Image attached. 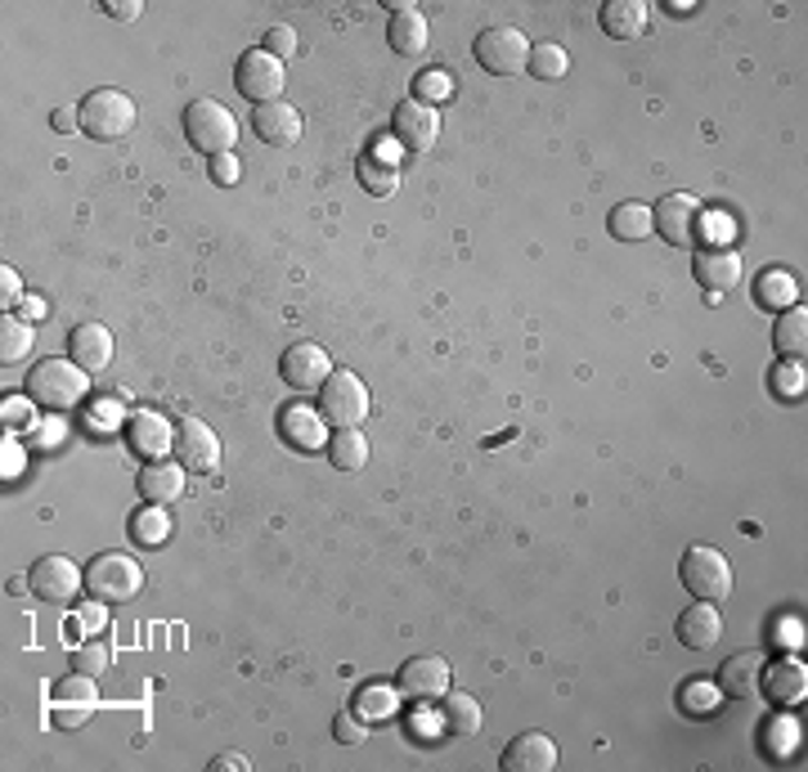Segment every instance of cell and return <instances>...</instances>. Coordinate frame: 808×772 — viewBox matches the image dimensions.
Wrapping results in <instances>:
<instances>
[{
    "label": "cell",
    "mask_w": 808,
    "mask_h": 772,
    "mask_svg": "<svg viewBox=\"0 0 808 772\" xmlns=\"http://www.w3.org/2000/svg\"><path fill=\"white\" fill-rule=\"evenodd\" d=\"M77 118H81V136H90L99 144H112V140H127L136 131L140 113H136V99L127 90L99 86L77 103Z\"/></svg>",
    "instance_id": "cell-1"
},
{
    "label": "cell",
    "mask_w": 808,
    "mask_h": 772,
    "mask_svg": "<svg viewBox=\"0 0 808 772\" xmlns=\"http://www.w3.org/2000/svg\"><path fill=\"white\" fill-rule=\"evenodd\" d=\"M90 382H86V369L77 360H46L28 373V400L50 409V413H63V409H77L86 400Z\"/></svg>",
    "instance_id": "cell-2"
},
{
    "label": "cell",
    "mask_w": 808,
    "mask_h": 772,
    "mask_svg": "<svg viewBox=\"0 0 808 772\" xmlns=\"http://www.w3.org/2000/svg\"><path fill=\"white\" fill-rule=\"evenodd\" d=\"M180 122H184V136H189V144H193L198 153H207V158L235 153L239 122H235V113H229L220 99H193V103L184 108Z\"/></svg>",
    "instance_id": "cell-3"
},
{
    "label": "cell",
    "mask_w": 808,
    "mask_h": 772,
    "mask_svg": "<svg viewBox=\"0 0 808 772\" xmlns=\"http://www.w3.org/2000/svg\"><path fill=\"white\" fill-rule=\"evenodd\" d=\"M678 580H682V589L697 602H724L732 593V567H728V558L719 553V548H710V543L687 548L682 562H678Z\"/></svg>",
    "instance_id": "cell-4"
},
{
    "label": "cell",
    "mask_w": 808,
    "mask_h": 772,
    "mask_svg": "<svg viewBox=\"0 0 808 772\" xmlns=\"http://www.w3.org/2000/svg\"><path fill=\"white\" fill-rule=\"evenodd\" d=\"M651 230L669 248H687V252L701 248V239H706V207H701V198H691V193L660 198L656 211H651Z\"/></svg>",
    "instance_id": "cell-5"
},
{
    "label": "cell",
    "mask_w": 808,
    "mask_h": 772,
    "mask_svg": "<svg viewBox=\"0 0 808 772\" xmlns=\"http://www.w3.org/2000/svg\"><path fill=\"white\" fill-rule=\"evenodd\" d=\"M144 589V571L136 558H122V553H99L90 567H86V593L103 606L112 602H131L136 593Z\"/></svg>",
    "instance_id": "cell-6"
},
{
    "label": "cell",
    "mask_w": 808,
    "mask_h": 772,
    "mask_svg": "<svg viewBox=\"0 0 808 772\" xmlns=\"http://www.w3.org/2000/svg\"><path fill=\"white\" fill-rule=\"evenodd\" d=\"M319 413L341 427H360L369 418V387L351 369H332V378L319 387Z\"/></svg>",
    "instance_id": "cell-7"
},
{
    "label": "cell",
    "mask_w": 808,
    "mask_h": 772,
    "mask_svg": "<svg viewBox=\"0 0 808 772\" xmlns=\"http://www.w3.org/2000/svg\"><path fill=\"white\" fill-rule=\"evenodd\" d=\"M283 81H288L283 59H275L266 46L248 50V54L239 59V68H235V86H239V94H243V99H252L257 108H261V103H275V99L283 94Z\"/></svg>",
    "instance_id": "cell-8"
},
{
    "label": "cell",
    "mask_w": 808,
    "mask_h": 772,
    "mask_svg": "<svg viewBox=\"0 0 808 772\" xmlns=\"http://www.w3.org/2000/svg\"><path fill=\"white\" fill-rule=\"evenodd\" d=\"M526 59H530V41L521 28H486L477 37V63L490 77H517L526 72Z\"/></svg>",
    "instance_id": "cell-9"
},
{
    "label": "cell",
    "mask_w": 808,
    "mask_h": 772,
    "mask_svg": "<svg viewBox=\"0 0 808 772\" xmlns=\"http://www.w3.org/2000/svg\"><path fill=\"white\" fill-rule=\"evenodd\" d=\"M391 131H396V144L409 149V153H427L440 136V113L431 103H418V99H405L396 103L391 113Z\"/></svg>",
    "instance_id": "cell-10"
},
{
    "label": "cell",
    "mask_w": 808,
    "mask_h": 772,
    "mask_svg": "<svg viewBox=\"0 0 808 772\" xmlns=\"http://www.w3.org/2000/svg\"><path fill=\"white\" fill-rule=\"evenodd\" d=\"M32 593L41 598V602H54V606H63V602H72L81 589H86V571L77 567V562H68V558H41L37 567H32Z\"/></svg>",
    "instance_id": "cell-11"
},
{
    "label": "cell",
    "mask_w": 808,
    "mask_h": 772,
    "mask_svg": "<svg viewBox=\"0 0 808 772\" xmlns=\"http://www.w3.org/2000/svg\"><path fill=\"white\" fill-rule=\"evenodd\" d=\"M176 459L184 463V472H198V477L216 472V463H220V440H216V431L202 418H184L176 427Z\"/></svg>",
    "instance_id": "cell-12"
},
{
    "label": "cell",
    "mask_w": 808,
    "mask_h": 772,
    "mask_svg": "<svg viewBox=\"0 0 808 772\" xmlns=\"http://www.w3.org/2000/svg\"><path fill=\"white\" fill-rule=\"evenodd\" d=\"M279 373H283V382H288V387H297V391H319V387L332 378V360H328V351H323V347H315V342H297V347H288V351H283Z\"/></svg>",
    "instance_id": "cell-13"
},
{
    "label": "cell",
    "mask_w": 808,
    "mask_h": 772,
    "mask_svg": "<svg viewBox=\"0 0 808 772\" xmlns=\"http://www.w3.org/2000/svg\"><path fill=\"white\" fill-rule=\"evenodd\" d=\"M396 683H400V692L409 701H440L449 692V665L440 655H413V660H405V665H400Z\"/></svg>",
    "instance_id": "cell-14"
},
{
    "label": "cell",
    "mask_w": 808,
    "mask_h": 772,
    "mask_svg": "<svg viewBox=\"0 0 808 772\" xmlns=\"http://www.w3.org/2000/svg\"><path fill=\"white\" fill-rule=\"evenodd\" d=\"M691 270H697L701 288L710 297L732 292L741 283V252L737 248H697V261H691Z\"/></svg>",
    "instance_id": "cell-15"
},
{
    "label": "cell",
    "mask_w": 808,
    "mask_h": 772,
    "mask_svg": "<svg viewBox=\"0 0 808 772\" xmlns=\"http://www.w3.org/2000/svg\"><path fill=\"white\" fill-rule=\"evenodd\" d=\"M759 692H764L777 710H795V705L808 696V670L799 665V660H777V665H764Z\"/></svg>",
    "instance_id": "cell-16"
},
{
    "label": "cell",
    "mask_w": 808,
    "mask_h": 772,
    "mask_svg": "<svg viewBox=\"0 0 808 772\" xmlns=\"http://www.w3.org/2000/svg\"><path fill=\"white\" fill-rule=\"evenodd\" d=\"M503 772H552L557 768V741L548 732H521L503 759H499Z\"/></svg>",
    "instance_id": "cell-17"
},
{
    "label": "cell",
    "mask_w": 808,
    "mask_h": 772,
    "mask_svg": "<svg viewBox=\"0 0 808 772\" xmlns=\"http://www.w3.org/2000/svg\"><path fill=\"white\" fill-rule=\"evenodd\" d=\"M759 679H764V651H737L728 665L719 670V692H728L732 701H755L759 696Z\"/></svg>",
    "instance_id": "cell-18"
},
{
    "label": "cell",
    "mask_w": 808,
    "mask_h": 772,
    "mask_svg": "<svg viewBox=\"0 0 808 772\" xmlns=\"http://www.w3.org/2000/svg\"><path fill=\"white\" fill-rule=\"evenodd\" d=\"M724 633V615L715 602H691L682 615H678V642L691 646V651H710Z\"/></svg>",
    "instance_id": "cell-19"
},
{
    "label": "cell",
    "mask_w": 808,
    "mask_h": 772,
    "mask_svg": "<svg viewBox=\"0 0 808 772\" xmlns=\"http://www.w3.org/2000/svg\"><path fill=\"white\" fill-rule=\"evenodd\" d=\"M252 127H257V136H261L266 144L288 149V144H297V136H301V113H297L292 103L275 99V103H261V108H257V113H252Z\"/></svg>",
    "instance_id": "cell-20"
},
{
    "label": "cell",
    "mask_w": 808,
    "mask_h": 772,
    "mask_svg": "<svg viewBox=\"0 0 808 772\" xmlns=\"http://www.w3.org/2000/svg\"><path fill=\"white\" fill-rule=\"evenodd\" d=\"M68 351H72V360L86 373H99L112 360V333H108L103 323H77L72 333H68Z\"/></svg>",
    "instance_id": "cell-21"
},
{
    "label": "cell",
    "mask_w": 808,
    "mask_h": 772,
    "mask_svg": "<svg viewBox=\"0 0 808 772\" xmlns=\"http://www.w3.org/2000/svg\"><path fill=\"white\" fill-rule=\"evenodd\" d=\"M140 494H144V503H171V499H180L184 494V463L176 459H153V463H144L140 468Z\"/></svg>",
    "instance_id": "cell-22"
},
{
    "label": "cell",
    "mask_w": 808,
    "mask_h": 772,
    "mask_svg": "<svg viewBox=\"0 0 808 772\" xmlns=\"http://www.w3.org/2000/svg\"><path fill=\"white\" fill-rule=\"evenodd\" d=\"M127 445H131V454H140V459H162L167 454V445H176V435H171V427H167V418H158V413H136V418H127Z\"/></svg>",
    "instance_id": "cell-23"
},
{
    "label": "cell",
    "mask_w": 808,
    "mask_h": 772,
    "mask_svg": "<svg viewBox=\"0 0 808 772\" xmlns=\"http://www.w3.org/2000/svg\"><path fill=\"white\" fill-rule=\"evenodd\" d=\"M387 41H391V50H396V54L418 59V54L427 50V41H431V28H427V19H422L413 6H391Z\"/></svg>",
    "instance_id": "cell-24"
},
{
    "label": "cell",
    "mask_w": 808,
    "mask_h": 772,
    "mask_svg": "<svg viewBox=\"0 0 808 772\" xmlns=\"http://www.w3.org/2000/svg\"><path fill=\"white\" fill-rule=\"evenodd\" d=\"M598 23L611 41H638L647 32V6L642 0H607Z\"/></svg>",
    "instance_id": "cell-25"
},
{
    "label": "cell",
    "mask_w": 808,
    "mask_h": 772,
    "mask_svg": "<svg viewBox=\"0 0 808 772\" xmlns=\"http://www.w3.org/2000/svg\"><path fill=\"white\" fill-rule=\"evenodd\" d=\"M772 347L781 360H804L808 351V310L804 305H786L772 323Z\"/></svg>",
    "instance_id": "cell-26"
},
{
    "label": "cell",
    "mask_w": 808,
    "mask_h": 772,
    "mask_svg": "<svg viewBox=\"0 0 808 772\" xmlns=\"http://www.w3.org/2000/svg\"><path fill=\"white\" fill-rule=\"evenodd\" d=\"M440 723H445V732H453V736H472V732H481L486 714H481L477 696H468V692H445V696H440Z\"/></svg>",
    "instance_id": "cell-27"
},
{
    "label": "cell",
    "mask_w": 808,
    "mask_h": 772,
    "mask_svg": "<svg viewBox=\"0 0 808 772\" xmlns=\"http://www.w3.org/2000/svg\"><path fill=\"white\" fill-rule=\"evenodd\" d=\"M607 230H611L620 243H642V239L651 234V207H647V202H620V207H611Z\"/></svg>",
    "instance_id": "cell-28"
},
{
    "label": "cell",
    "mask_w": 808,
    "mask_h": 772,
    "mask_svg": "<svg viewBox=\"0 0 808 772\" xmlns=\"http://www.w3.org/2000/svg\"><path fill=\"white\" fill-rule=\"evenodd\" d=\"M328 459H332V468H341V472H360L365 459H369V440H365L356 427H341V431L332 435V445H328Z\"/></svg>",
    "instance_id": "cell-29"
},
{
    "label": "cell",
    "mask_w": 808,
    "mask_h": 772,
    "mask_svg": "<svg viewBox=\"0 0 808 772\" xmlns=\"http://www.w3.org/2000/svg\"><path fill=\"white\" fill-rule=\"evenodd\" d=\"M360 184H365L373 198H391L396 184H400V171H396V162H391L387 153H365V158H360Z\"/></svg>",
    "instance_id": "cell-30"
},
{
    "label": "cell",
    "mask_w": 808,
    "mask_h": 772,
    "mask_svg": "<svg viewBox=\"0 0 808 772\" xmlns=\"http://www.w3.org/2000/svg\"><path fill=\"white\" fill-rule=\"evenodd\" d=\"M795 297H799V279L786 274V270H768L755 283V301L768 305V310H786V305H795Z\"/></svg>",
    "instance_id": "cell-31"
},
{
    "label": "cell",
    "mask_w": 808,
    "mask_h": 772,
    "mask_svg": "<svg viewBox=\"0 0 808 772\" xmlns=\"http://www.w3.org/2000/svg\"><path fill=\"white\" fill-rule=\"evenodd\" d=\"M526 72H530V77H539V81H561V77L570 72V54H566L561 46H552V41H543V46H530Z\"/></svg>",
    "instance_id": "cell-32"
},
{
    "label": "cell",
    "mask_w": 808,
    "mask_h": 772,
    "mask_svg": "<svg viewBox=\"0 0 808 772\" xmlns=\"http://www.w3.org/2000/svg\"><path fill=\"white\" fill-rule=\"evenodd\" d=\"M283 435L297 440V445H306V450H315L319 440H323L319 413H315V409H301V404H288V409H283Z\"/></svg>",
    "instance_id": "cell-33"
},
{
    "label": "cell",
    "mask_w": 808,
    "mask_h": 772,
    "mask_svg": "<svg viewBox=\"0 0 808 772\" xmlns=\"http://www.w3.org/2000/svg\"><path fill=\"white\" fill-rule=\"evenodd\" d=\"M28 351H32V328H28V319L6 314V319H0V360L14 364V360H23Z\"/></svg>",
    "instance_id": "cell-34"
},
{
    "label": "cell",
    "mask_w": 808,
    "mask_h": 772,
    "mask_svg": "<svg viewBox=\"0 0 808 772\" xmlns=\"http://www.w3.org/2000/svg\"><path fill=\"white\" fill-rule=\"evenodd\" d=\"M131 539H136L140 548H158V543H167V539H171V521H167V512H162L158 503H149L144 512H136V521H131Z\"/></svg>",
    "instance_id": "cell-35"
},
{
    "label": "cell",
    "mask_w": 808,
    "mask_h": 772,
    "mask_svg": "<svg viewBox=\"0 0 808 772\" xmlns=\"http://www.w3.org/2000/svg\"><path fill=\"white\" fill-rule=\"evenodd\" d=\"M772 391H777L781 400H799V395L808 391V373H804V360H781V364L772 369Z\"/></svg>",
    "instance_id": "cell-36"
},
{
    "label": "cell",
    "mask_w": 808,
    "mask_h": 772,
    "mask_svg": "<svg viewBox=\"0 0 808 772\" xmlns=\"http://www.w3.org/2000/svg\"><path fill=\"white\" fill-rule=\"evenodd\" d=\"M356 714L369 719V723L391 719V714H396V692H391V688H365V692L356 696Z\"/></svg>",
    "instance_id": "cell-37"
},
{
    "label": "cell",
    "mask_w": 808,
    "mask_h": 772,
    "mask_svg": "<svg viewBox=\"0 0 808 772\" xmlns=\"http://www.w3.org/2000/svg\"><path fill=\"white\" fill-rule=\"evenodd\" d=\"M108 646L103 642H86V646H77L72 651V674H90V679H99L103 670H108Z\"/></svg>",
    "instance_id": "cell-38"
},
{
    "label": "cell",
    "mask_w": 808,
    "mask_h": 772,
    "mask_svg": "<svg viewBox=\"0 0 808 772\" xmlns=\"http://www.w3.org/2000/svg\"><path fill=\"white\" fill-rule=\"evenodd\" d=\"M332 736H337L341 745H369V719H360L356 710H341V714L332 719Z\"/></svg>",
    "instance_id": "cell-39"
},
{
    "label": "cell",
    "mask_w": 808,
    "mask_h": 772,
    "mask_svg": "<svg viewBox=\"0 0 808 772\" xmlns=\"http://www.w3.org/2000/svg\"><path fill=\"white\" fill-rule=\"evenodd\" d=\"M90 714H94V701H54V728H81V723H90Z\"/></svg>",
    "instance_id": "cell-40"
},
{
    "label": "cell",
    "mask_w": 808,
    "mask_h": 772,
    "mask_svg": "<svg viewBox=\"0 0 808 772\" xmlns=\"http://www.w3.org/2000/svg\"><path fill=\"white\" fill-rule=\"evenodd\" d=\"M715 705H719V692H715L710 683H691V688H682V710H687V714H715Z\"/></svg>",
    "instance_id": "cell-41"
},
{
    "label": "cell",
    "mask_w": 808,
    "mask_h": 772,
    "mask_svg": "<svg viewBox=\"0 0 808 772\" xmlns=\"http://www.w3.org/2000/svg\"><path fill=\"white\" fill-rule=\"evenodd\" d=\"M413 94H418V103H422V99L436 103V99H449V94H453V81H449V72H422V77L413 81Z\"/></svg>",
    "instance_id": "cell-42"
},
{
    "label": "cell",
    "mask_w": 808,
    "mask_h": 772,
    "mask_svg": "<svg viewBox=\"0 0 808 772\" xmlns=\"http://www.w3.org/2000/svg\"><path fill=\"white\" fill-rule=\"evenodd\" d=\"M266 50H270L275 59H288V54H297V32H292L288 23H275V28L266 32Z\"/></svg>",
    "instance_id": "cell-43"
},
{
    "label": "cell",
    "mask_w": 808,
    "mask_h": 772,
    "mask_svg": "<svg viewBox=\"0 0 808 772\" xmlns=\"http://www.w3.org/2000/svg\"><path fill=\"white\" fill-rule=\"evenodd\" d=\"M54 696L59 701H94V679L90 674H72V679H63L54 688Z\"/></svg>",
    "instance_id": "cell-44"
},
{
    "label": "cell",
    "mask_w": 808,
    "mask_h": 772,
    "mask_svg": "<svg viewBox=\"0 0 808 772\" xmlns=\"http://www.w3.org/2000/svg\"><path fill=\"white\" fill-rule=\"evenodd\" d=\"M103 620H108V606L90 598V602H81V606H77V620H72V624H77L81 633H94V629H103Z\"/></svg>",
    "instance_id": "cell-45"
},
{
    "label": "cell",
    "mask_w": 808,
    "mask_h": 772,
    "mask_svg": "<svg viewBox=\"0 0 808 772\" xmlns=\"http://www.w3.org/2000/svg\"><path fill=\"white\" fill-rule=\"evenodd\" d=\"M239 176H243V167H239V158H235V153L211 158V180H216V184H239Z\"/></svg>",
    "instance_id": "cell-46"
},
{
    "label": "cell",
    "mask_w": 808,
    "mask_h": 772,
    "mask_svg": "<svg viewBox=\"0 0 808 772\" xmlns=\"http://www.w3.org/2000/svg\"><path fill=\"white\" fill-rule=\"evenodd\" d=\"M23 297V283H19V270H10V265H0V305H6V314H10V305Z\"/></svg>",
    "instance_id": "cell-47"
},
{
    "label": "cell",
    "mask_w": 808,
    "mask_h": 772,
    "mask_svg": "<svg viewBox=\"0 0 808 772\" xmlns=\"http://www.w3.org/2000/svg\"><path fill=\"white\" fill-rule=\"evenodd\" d=\"M103 14L118 19V23H131V19H140V0H108Z\"/></svg>",
    "instance_id": "cell-48"
},
{
    "label": "cell",
    "mask_w": 808,
    "mask_h": 772,
    "mask_svg": "<svg viewBox=\"0 0 808 772\" xmlns=\"http://www.w3.org/2000/svg\"><path fill=\"white\" fill-rule=\"evenodd\" d=\"M54 131L59 136H81V118H77V108H54Z\"/></svg>",
    "instance_id": "cell-49"
},
{
    "label": "cell",
    "mask_w": 808,
    "mask_h": 772,
    "mask_svg": "<svg viewBox=\"0 0 808 772\" xmlns=\"http://www.w3.org/2000/svg\"><path fill=\"white\" fill-rule=\"evenodd\" d=\"M0 413H6V422H10V427H28V418H32L28 400H6V409H0Z\"/></svg>",
    "instance_id": "cell-50"
},
{
    "label": "cell",
    "mask_w": 808,
    "mask_h": 772,
    "mask_svg": "<svg viewBox=\"0 0 808 772\" xmlns=\"http://www.w3.org/2000/svg\"><path fill=\"white\" fill-rule=\"evenodd\" d=\"M768 736H772V741H781V745H777V754H786V750L799 741V732H795V723H790V719H786V723H777Z\"/></svg>",
    "instance_id": "cell-51"
},
{
    "label": "cell",
    "mask_w": 808,
    "mask_h": 772,
    "mask_svg": "<svg viewBox=\"0 0 808 772\" xmlns=\"http://www.w3.org/2000/svg\"><path fill=\"white\" fill-rule=\"evenodd\" d=\"M211 768H216V772H248V759H243V754H216Z\"/></svg>",
    "instance_id": "cell-52"
},
{
    "label": "cell",
    "mask_w": 808,
    "mask_h": 772,
    "mask_svg": "<svg viewBox=\"0 0 808 772\" xmlns=\"http://www.w3.org/2000/svg\"><path fill=\"white\" fill-rule=\"evenodd\" d=\"M23 472V450L6 435V477H19Z\"/></svg>",
    "instance_id": "cell-53"
},
{
    "label": "cell",
    "mask_w": 808,
    "mask_h": 772,
    "mask_svg": "<svg viewBox=\"0 0 808 772\" xmlns=\"http://www.w3.org/2000/svg\"><path fill=\"white\" fill-rule=\"evenodd\" d=\"M41 314H46L41 301H23V319H41Z\"/></svg>",
    "instance_id": "cell-54"
}]
</instances>
